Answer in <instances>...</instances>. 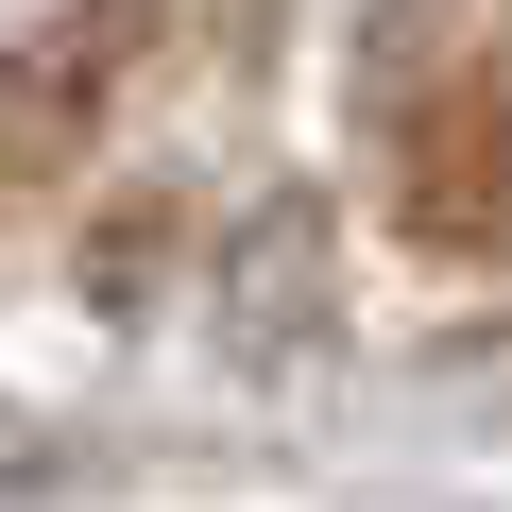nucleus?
I'll use <instances>...</instances> for the list:
<instances>
[{"instance_id":"nucleus-1","label":"nucleus","mask_w":512,"mask_h":512,"mask_svg":"<svg viewBox=\"0 0 512 512\" xmlns=\"http://www.w3.org/2000/svg\"><path fill=\"white\" fill-rule=\"evenodd\" d=\"M393 171L427 239H512V52H461L427 86H393Z\"/></svg>"}]
</instances>
